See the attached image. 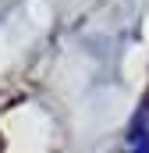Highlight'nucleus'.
Here are the masks:
<instances>
[{
  "mask_svg": "<svg viewBox=\"0 0 149 153\" xmlns=\"http://www.w3.org/2000/svg\"><path fill=\"white\" fill-rule=\"evenodd\" d=\"M128 150L131 153H149V132L142 125H135V128L128 132Z\"/></svg>",
  "mask_w": 149,
  "mask_h": 153,
  "instance_id": "nucleus-1",
  "label": "nucleus"
}]
</instances>
